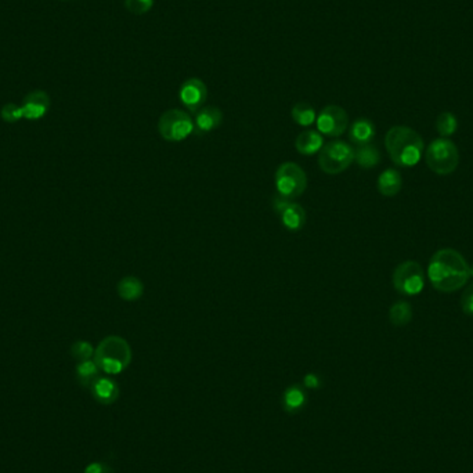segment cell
I'll use <instances>...</instances> for the list:
<instances>
[{"mask_svg":"<svg viewBox=\"0 0 473 473\" xmlns=\"http://www.w3.org/2000/svg\"><path fill=\"white\" fill-rule=\"evenodd\" d=\"M427 276L434 289L443 293H451L469 281L471 266L458 251L443 248L432 256L427 266Z\"/></svg>","mask_w":473,"mask_h":473,"instance_id":"obj_1","label":"cell"},{"mask_svg":"<svg viewBox=\"0 0 473 473\" xmlns=\"http://www.w3.org/2000/svg\"><path fill=\"white\" fill-rule=\"evenodd\" d=\"M385 147L393 164L401 168L415 166L424 154L422 138L408 126H393L387 131Z\"/></svg>","mask_w":473,"mask_h":473,"instance_id":"obj_2","label":"cell"},{"mask_svg":"<svg viewBox=\"0 0 473 473\" xmlns=\"http://www.w3.org/2000/svg\"><path fill=\"white\" fill-rule=\"evenodd\" d=\"M93 357L100 371L108 375H116L131 366L132 349L126 339L109 335L98 343Z\"/></svg>","mask_w":473,"mask_h":473,"instance_id":"obj_3","label":"cell"},{"mask_svg":"<svg viewBox=\"0 0 473 473\" xmlns=\"http://www.w3.org/2000/svg\"><path fill=\"white\" fill-rule=\"evenodd\" d=\"M425 161L427 168L440 176L451 175L460 165L458 147L450 139H436L426 148Z\"/></svg>","mask_w":473,"mask_h":473,"instance_id":"obj_4","label":"cell"},{"mask_svg":"<svg viewBox=\"0 0 473 473\" xmlns=\"http://www.w3.org/2000/svg\"><path fill=\"white\" fill-rule=\"evenodd\" d=\"M354 162V148L342 140L327 142L320 151L319 166L327 175H339Z\"/></svg>","mask_w":473,"mask_h":473,"instance_id":"obj_5","label":"cell"},{"mask_svg":"<svg viewBox=\"0 0 473 473\" xmlns=\"http://www.w3.org/2000/svg\"><path fill=\"white\" fill-rule=\"evenodd\" d=\"M158 132L166 142H183L194 133V121L182 109H168L159 116Z\"/></svg>","mask_w":473,"mask_h":473,"instance_id":"obj_6","label":"cell"},{"mask_svg":"<svg viewBox=\"0 0 473 473\" xmlns=\"http://www.w3.org/2000/svg\"><path fill=\"white\" fill-rule=\"evenodd\" d=\"M394 289L406 296L420 295L425 288V272L415 260H406L400 263L393 272Z\"/></svg>","mask_w":473,"mask_h":473,"instance_id":"obj_7","label":"cell"},{"mask_svg":"<svg viewBox=\"0 0 473 473\" xmlns=\"http://www.w3.org/2000/svg\"><path fill=\"white\" fill-rule=\"evenodd\" d=\"M276 189L279 195L286 199H295L303 195L307 189V176L295 162H285L276 172Z\"/></svg>","mask_w":473,"mask_h":473,"instance_id":"obj_8","label":"cell"},{"mask_svg":"<svg viewBox=\"0 0 473 473\" xmlns=\"http://www.w3.org/2000/svg\"><path fill=\"white\" fill-rule=\"evenodd\" d=\"M316 124L321 135L328 138H339L347 131L349 116L342 107L331 104L321 109V112L317 115Z\"/></svg>","mask_w":473,"mask_h":473,"instance_id":"obj_9","label":"cell"},{"mask_svg":"<svg viewBox=\"0 0 473 473\" xmlns=\"http://www.w3.org/2000/svg\"><path fill=\"white\" fill-rule=\"evenodd\" d=\"M274 211L277 215H280L281 223L286 230L289 232H299L306 225V211L302 205L292 202V199H286L284 196L279 195L274 198Z\"/></svg>","mask_w":473,"mask_h":473,"instance_id":"obj_10","label":"cell"},{"mask_svg":"<svg viewBox=\"0 0 473 473\" xmlns=\"http://www.w3.org/2000/svg\"><path fill=\"white\" fill-rule=\"evenodd\" d=\"M206 97H208L206 85L198 78H189L180 86L179 98L189 112L199 111L204 107Z\"/></svg>","mask_w":473,"mask_h":473,"instance_id":"obj_11","label":"cell"},{"mask_svg":"<svg viewBox=\"0 0 473 473\" xmlns=\"http://www.w3.org/2000/svg\"><path fill=\"white\" fill-rule=\"evenodd\" d=\"M223 122V112L218 107H202L194 116V132L198 135L209 133L218 129Z\"/></svg>","mask_w":473,"mask_h":473,"instance_id":"obj_12","label":"cell"},{"mask_svg":"<svg viewBox=\"0 0 473 473\" xmlns=\"http://www.w3.org/2000/svg\"><path fill=\"white\" fill-rule=\"evenodd\" d=\"M50 107V97L44 91H35L24 98V104L21 105L22 116L29 121L41 119L46 115Z\"/></svg>","mask_w":473,"mask_h":473,"instance_id":"obj_13","label":"cell"},{"mask_svg":"<svg viewBox=\"0 0 473 473\" xmlns=\"http://www.w3.org/2000/svg\"><path fill=\"white\" fill-rule=\"evenodd\" d=\"M95 401L109 406L119 399V386L115 380L105 377H98L89 387Z\"/></svg>","mask_w":473,"mask_h":473,"instance_id":"obj_14","label":"cell"},{"mask_svg":"<svg viewBox=\"0 0 473 473\" xmlns=\"http://www.w3.org/2000/svg\"><path fill=\"white\" fill-rule=\"evenodd\" d=\"M377 135L375 125L367 119V118H360L353 122V125L349 129V139L350 142H354L356 145H366L374 140Z\"/></svg>","mask_w":473,"mask_h":473,"instance_id":"obj_15","label":"cell"},{"mask_svg":"<svg viewBox=\"0 0 473 473\" xmlns=\"http://www.w3.org/2000/svg\"><path fill=\"white\" fill-rule=\"evenodd\" d=\"M323 147L324 138L317 131H305L295 140V148L302 155H313L320 152Z\"/></svg>","mask_w":473,"mask_h":473,"instance_id":"obj_16","label":"cell"},{"mask_svg":"<svg viewBox=\"0 0 473 473\" xmlns=\"http://www.w3.org/2000/svg\"><path fill=\"white\" fill-rule=\"evenodd\" d=\"M403 186V178L396 169H386L378 178L377 187L383 196H394L400 192Z\"/></svg>","mask_w":473,"mask_h":473,"instance_id":"obj_17","label":"cell"},{"mask_svg":"<svg viewBox=\"0 0 473 473\" xmlns=\"http://www.w3.org/2000/svg\"><path fill=\"white\" fill-rule=\"evenodd\" d=\"M116 291L121 299L126 300V302H135L139 300L144 293V285H142V280L133 276H128L124 277L118 285H116Z\"/></svg>","mask_w":473,"mask_h":473,"instance_id":"obj_18","label":"cell"},{"mask_svg":"<svg viewBox=\"0 0 473 473\" xmlns=\"http://www.w3.org/2000/svg\"><path fill=\"white\" fill-rule=\"evenodd\" d=\"M354 162L363 169H373L380 162V152L373 144L360 145L354 149Z\"/></svg>","mask_w":473,"mask_h":473,"instance_id":"obj_19","label":"cell"},{"mask_svg":"<svg viewBox=\"0 0 473 473\" xmlns=\"http://www.w3.org/2000/svg\"><path fill=\"white\" fill-rule=\"evenodd\" d=\"M389 320L394 327H406L413 320V307L406 300H399L389 310Z\"/></svg>","mask_w":473,"mask_h":473,"instance_id":"obj_20","label":"cell"},{"mask_svg":"<svg viewBox=\"0 0 473 473\" xmlns=\"http://www.w3.org/2000/svg\"><path fill=\"white\" fill-rule=\"evenodd\" d=\"M291 115H292V119L299 126H303V128L312 126L316 122V119H317L316 109L309 102H298V104H295L292 107Z\"/></svg>","mask_w":473,"mask_h":473,"instance_id":"obj_21","label":"cell"},{"mask_svg":"<svg viewBox=\"0 0 473 473\" xmlns=\"http://www.w3.org/2000/svg\"><path fill=\"white\" fill-rule=\"evenodd\" d=\"M306 403V394L303 389L298 385L289 386L283 396V406L288 413L299 411Z\"/></svg>","mask_w":473,"mask_h":473,"instance_id":"obj_22","label":"cell"},{"mask_svg":"<svg viewBox=\"0 0 473 473\" xmlns=\"http://www.w3.org/2000/svg\"><path fill=\"white\" fill-rule=\"evenodd\" d=\"M98 373H100V370H98L95 360L79 361V364L76 366V378H78V382L85 387L92 386V383L95 382V379L100 377Z\"/></svg>","mask_w":473,"mask_h":473,"instance_id":"obj_23","label":"cell"},{"mask_svg":"<svg viewBox=\"0 0 473 473\" xmlns=\"http://www.w3.org/2000/svg\"><path fill=\"white\" fill-rule=\"evenodd\" d=\"M458 129V119L453 112H441L436 119V131L440 138H450Z\"/></svg>","mask_w":473,"mask_h":473,"instance_id":"obj_24","label":"cell"},{"mask_svg":"<svg viewBox=\"0 0 473 473\" xmlns=\"http://www.w3.org/2000/svg\"><path fill=\"white\" fill-rule=\"evenodd\" d=\"M95 350L92 343L86 342V340H78L72 345L71 347V354L74 359L79 360V361H86L91 360L95 356Z\"/></svg>","mask_w":473,"mask_h":473,"instance_id":"obj_25","label":"cell"},{"mask_svg":"<svg viewBox=\"0 0 473 473\" xmlns=\"http://www.w3.org/2000/svg\"><path fill=\"white\" fill-rule=\"evenodd\" d=\"M154 6V0H125V7L129 13L142 15L148 13Z\"/></svg>","mask_w":473,"mask_h":473,"instance_id":"obj_26","label":"cell"},{"mask_svg":"<svg viewBox=\"0 0 473 473\" xmlns=\"http://www.w3.org/2000/svg\"><path fill=\"white\" fill-rule=\"evenodd\" d=\"M1 118L8 122V124H14L17 121H20L22 116V109L21 107H17L15 104L10 102V104H6L3 108H1V112H0Z\"/></svg>","mask_w":473,"mask_h":473,"instance_id":"obj_27","label":"cell"},{"mask_svg":"<svg viewBox=\"0 0 473 473\" xmlns=\"http://www.w3.org/2000/svg\"><path fill=\"white\" fill-rule=\"evenodd\" d=\"M461 309L467 316H473V283L468 285L461 296Z\"/></svg>","mask_w":473,"mask_h":473,"instance_id":"obj_28","label":"cell"},{"mask_svg":"<svg viewBox=\"0 0 473 473\" xmlns=\"http://www.w3.org/2000/svg\"><path fill=\"white\" fill-rule=\"evenodd\" d=\"M84 473H115L114 469L107 465V464H102V462H92L89 464L86 468H85V472Z\"/></svg>","mask_w":473,"mask_h":473,"instance_id":"obj_29","label":"cell"},{"mask_svg":"<svg viewBox=\"0 0 473 473\" xmlns=\"http://www.w3.org/2000/svg\"><path fill=\"white\" fill-rule=\"evenodd\" d=\"M303 382H305V386L309 389H317L321 385V380L316 374H307L303 379Z\"/></svg>","mask_w":473,"mask_h":473,"instance_id":"obj_30","label":"cell"},{"mask_svg":"<svg viewBox=\"0 0 473 473\" xmlns=\"http://www.w3.org/2000/svg\"><path fill=\"white\" fill-rule=\"evenodd\" d=\"M471 276L473 277V265L471 266Z\"/></svg>","mask_w":473,"mask_h":473,"instance_id":"obj_31","label":"cell"}]
</instances>
